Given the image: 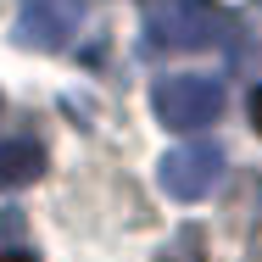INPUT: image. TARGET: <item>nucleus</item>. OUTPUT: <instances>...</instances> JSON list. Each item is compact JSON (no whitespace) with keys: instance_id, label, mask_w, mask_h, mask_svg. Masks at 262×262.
Masks as SVG:
<instances>
[{"instance_id":"1","label":"nucleus","mask_w":262,"mask_h":262,"mask_svg":"<svg viewBox=\"0 0 262 262\" xmlns=\"http://www.w3.org/2000/svg\"><path fill=\"white\" fill-rule=\"evenodd\" d=\"M234 17L217 0H151L145 6V45L151 51H207L229 39Z\"/></svg>"},{"instance_id":"4","label":"nucleus","mask_w":262,"mask_h":262,"mask_svg":"<svg viewBox=\"0 0 262 262\" xmlns=\"http://www.w3.org/2000/svg\"><path fill=\"white\" fill-rule=\"evenodd\" d=\"M84 11H90V0H23L11 34H17V45H28V51H61V45L78 34Z\"/></svg>"},{"instance_id":"7","label":"nucleus","mask_w":262,"mask_h":262,"mask_svg":"<svg viewBox=\"0 0 262 262\" xmlns=\"http://www.w3.org/2000/svg\"><path fill=\"white\" fill-rule=\"evenodd\" d=\"M0 262H34V257H23V251H0Z\"/></svg>"},{"instance_id":"2","label":"nucleus","mask_w":262,"mask_h":262,"mask_svg":"<svg viewBox=\"0 0 262 262\" xmlns=\"http://www.w3.org/2000/svg\"><path fill=\"white\" fill-rule=\"evenodd\" d=\"M151 106H157V123L173 128V134H201L223 117V84L207 78V73H173V78H157L151 90Z\"/></svg>"},{"instance_id":"5","label":"nucleus","mask_w":262,"mask_h":262,"mask_svg":"<svg viewBox=\"0 0 262 262\" xmlns=\"http://www.w3.org/2000/svg\"><path fill=\"white\" fill-rule=\"evenodd\" d=\"M45 173V145L17 134V140H0V190H23Z\"/></svg>"},{"instance_id":"3","label":"nucleus","mask_w":262,"mask_h":262,"mask_svg":"<svg viewBox=\"0 0 262 262\" xmlns=\"http://www.w3.org/2000/svg\"><path fill=\"white\" fill-rule=\"evenodd\" d=\"M223 145L217 140H190V145H179V151H167L157 167V184L173 195V201H207L212 190L223 184Z\"/></svg>"},{"instance_id":"6","label":"nucleus","mask_w":262,"mask_h":262,"mask_svg":"<svg viewBox=\"0 0 262 262\" xmlns=\"http://www.w3.org/2000/svg\"><path fill=\"white\" fill-rule=\"evenodd\" d=\"M251 123L262 128V90H257V101H251Z\"/></svg>"}]
</instances>
